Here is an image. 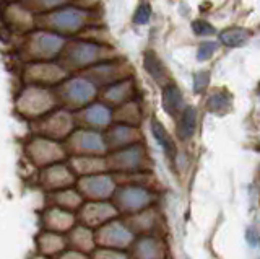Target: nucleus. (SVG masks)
Returning <instances> with one entry per match:
<instances>
[{"instance_id":"72a5a7b5","label":"nucleus","mask_w":260,"mask_h":259,"mask_svg":"<svg viewBox=\"0 0 260 259\" xmlns=\"http://www.w3.org/2000/svg\"><path fill=\"white\" fill-rule=\"evenodd\" d=\"M89 257L91 259H130V256L125 251L112 249V248H100V246L93 251Z\"/></svg>"},{"instance_id":"9d476101","label":"nucleus","mask_w":260,"mask_h":259,"mask_svg":"<svg viewBox=\"0 0 260 259\" xmlns=\"http://www.w3.org/2000/svg\"><path fill=\"white\" fill-rule=\"evenodd\" d=\"M96 246L100 248H112L124 251L132 246L135 241V233L130 230V226L125 223V220L120 218H112L108 223L101 225L100 228L94 230Z\"/></svg>"},{"instance_id":"0eeeda50","label":"nucleus","mask_w":260,"mask_h":259,"mask_svg":"<svg viewBox=\"0 0 260 259\" xmlns=\"http://www.w3.org/2000/svg\"><path fill=\"white\" fill-rule=\"evenodd\" d=\"M24 153L28 160L38 168H46L49 165L60 163L69 157L67 149L62 142L47 139L43 135H35L24 145Z\"/></svg>"},{"instance_id":"58836bf2","label":"nucleus","mask_w":260,"mask_h":259,"mask_svg":"<svg viewBox=\"0 0 260 259\" xmlns=\"http://www.w3.org/2000/svg\"><path fill=\"white\" fill-rule=\"evenodd\" d=\"M192 30L195 35L199 36H208V35H213L215 33V28L210 25V23L203 21V20H197L192 23Z\"/></svg>"},{"instance_id":"c9c22d12","label":"nucleus","mask_w":260,"mask_h":259,"mask_svg":"<svg viewBox=\"0 0 260 259\" xmlns=\"http://www.w3.org/2000/svg\"><path fill=\"white\" fill-rule=\"evenodd\" d=\"M218 49V43L215 41H205L199 46V51H197V59L200 62H205L208 61L211 55H213Z\"/></svg>"},{"instance_id":"f3484780","label":"nucleus","mask_w":260,"mask_h":259,"mask_svg":"<svg viewBox=\"0 0 260 259\" xmlns=\"http://www.w3.org/2000/svg\"><path fill=\"white\" fill-rule=\"evenodd\" d=\"M41 223H43V230L67 235L78 223V218L75 212H69L57 206H47L41 215Z\"/></svg>"},{"instance_id":"1a4fd4ad","label":"nucleus","mask_w":260,"mask_h":259,"mask_svg":"<svg viewBox=\"0 0 260 259\" xmlns=\"http://www.w3.org/2000/svg\"><path fill=\"white\" fill-rule=\"evenodd\" d=\"M112 204L116 206L119 214H137L148 209L153 202V194L150 189L140 184H117V189L112 196Z\"/></svg>"},{"instance_id":"20e7f679","label":"nucleus","mask_w":260,"mask_h":259,"mask_svg":"<svg viewBox=\"0 0 260 259\" xmlns=\"http://www.w3.org/2000/svg\"><path fill=\"white\" fill-rule=\"evenodd\" d=\"M65 46H67L65 36L49 30H36L28 36L24 52L32 62L54 61L62 55Z\"/></svg>"},{"instance_id":"9b49d317","label":"nucleus","mask_w":260,"mask_h":259,"mask_svg":"<svg viewBox=\"0 0 260 259\" xmlns=\"http://www.w3.org/2000/svg\"><path fill=\"white\" fill-rule=\"evenodd\" d=\"M117 178L109 171L80 176L75 188L80 191L85 200H111L117 189Z\"/></svg>"},{"instance_id":"a211bd4d","label":"nucleus","mask_w":260,"mask_h":259,"mask_svg":"<svg viewBox=\"0 0 260 259\" xmlns=\"http://www.w3.org/2000/svg\"><path fill=\"white\" fill-rule=\"evenodd\" d=\"M85 77L91 80L96 87H100V85L108 87V85L119 82L122 78H127L124 72H122L119 61H111V59H106L93 67H89L88 74Z\"/></svg>"},{"instance_id":"c756f323","label":"nucleus","mask_w":260,"mask_h":259,"mask_svg":"<svg viewBox=\"0 0 260 259\" xmlns=\"http://www.w3.org/2000/svg\"><path fill=\"white\" fill-rule=\"evenodd\" d=\"M195 127H197V111H195V108L189 106L182 111L181 123L177 126L179 137H181L182 140L190 139L195 132Z\"/></svg>"},{"instance_id":"dca6fc26","label":"nucleus","mask_w":260,"mask_h":259,"mask_svg":"<svg viewBox=\"0 0 260 259\" xmlns=\"http://www.w3.org/2000/svg\"><path fill=\"white\" fill-rule=\"evenodd\" d=\"M77 124L94 131H106L114 123V111L106 103H91L88 106L78 109L75 114Z\"/></svg>"},{"instance_id":"412c9836","label":"nucleus","mask_w":260,"mask_h":259,"mask_svg":"<svg viewBox=\"0 0 260 259\" xmlns=\"http://www.w3.org/2000/svg\"><path fill=\"white\" fill-rule=\"evenodd\" d=\"M69 248L67 237L60 233L43 230L36 238V249L44 257H57Z\"/></svg>"},{"instance_id":"7c9ffc66","label":"nucleus","mask_w":260,"mask_h":259,"mask_svg":"<svg viewBox=\"0 0 260 259\" xmlns=\"http://www.w3.org/2000/svg\"><path fill=\"white\" fill-rule=\"evenodd\" d=\"M247 39H249V31L244 28H230L219 35V41L230 47H239L242 44H246Z\"/></svg>"},{"instance_id":"b1692460","label":"nucleus","mask_w":260,"mask_h":259,"mask_svg":"<svg viewBox=\"0 0 260 259\" xmlns=\"http://www.w3.org/2000/svg\"><path fill=\"white\" fill-rule=\"evenodd\" d=\"M49 199L52 202L51 206H57L60 209L69 210V212H75V214L80 210V207L85 204L83 196H81L75 186H73V188L55 191V192H49Z\"/></svg>"},{"instance_id":"5701e85b","label":"nucleus","mask_w":260,"mask_h":259,"mask_svg":"<svg viewBox=\"0 0 260 259\" xmlns=\"http://www.w3.org/2000/svg\"><path fill=\"white\" fill-rule=\"evenodd\" d=\"M134 82L130 78H122L119 82L108 85L103 92V100L108 106H120L127 101H132Z\"/></svg>"},{"instance_id":"4468645a","label":"nucleus","mask_w":260,"mask_h":259,"mask_svg":"<svg viewBox=\"0 0 260 259\" xmlns=\"http://www.w3.org/2000/svg\"><path fill=\"white\" fill-rule=\"evenodd\" d=\"M119 215L120 214L112 204V200H85V204L78 210L77 218L81 225L96 230Z\"/></svg>"},{"instance_id":"4be33fe9","label":"nucleus","mask_w":260,"mask_h":259,"mask_svg":"<svg viewBox=\"0 0 260 259\" xmlns=\"http://www.w3.org/2000/svg\"><path fill=\"white\" fill-rule=\"evenodd\" d=\"M65 237H67L69 248L81 251V253H85V254H91L98 248L96 238H94V230L88 228V226L81 225V223H77L67 235H65Z\"/></svg>"},{"instance_id":"6ab92c4d","label":"nucleus","mask_w":260,"mask_h":259,"mask_svg":"<svg viewBox=\"0 0 260 259\" xmlns=\"http://www.w3.org/2000/svg\"><path fill=\"white\" fill-rule=\"evenodd\" d=\"M104 137L106 142H108V149L109 152L112 150H119L128 147V145L138 143L140 140V132L135 126H128V124H119V123H112L109 129H106Z\"/></svg>"},{"instance_id":"2f4dec72","label":"nucleus","mask_w":260,"mask_h":259,"mask_svg":"<svg viewBox=\"0 0 260 259\" xmlns=\"http://www.w3.org/2000/svg\"><path fill=\"white\" fill-rule=\"evenodd\" d=\"M67 4L69 0H23V5L29 12H41V13L54 12Z\"/></svg>"},{"instance_id":"39448f33","label":"nucleus","mask_w":260,"mask_h":259,"mask_svg":"<svg viewBox=\"0 0 260 259\" xmlns=\"http://www.w3.org/2000/svg\"><path fill=\"white\" fill-rule=\"evenodd\" d=\"M44 26L49 31L59 33L62 36L75 35L83 30L89 21V12L81 7L63 5L54 12L44 15Z\"/></svg>"},{"instance_id":"c85d7f7f","label":"nucleus","mask_w":260,"mask_h":259,"mask_svg":"<svg viewBox=\"0 0 260 259\" xmlns=\"http://www.w3.org/2000/svg\"><path fill=\"white\" fill-rule=\"evenodd\" d=\"M182 95L176 85H168L162 92V106L171 116H176L179 111H182Z\"/></svg>"},{"instance_id":"a878e982","label":"nucleus","mask_w":260,"mask_h":259,"mask_svg":"<svg viewBox=\"0 0 260 259\" xmlns=\"http://www.w3.org/2000/svg\"><path fill=\"white\" fill-rule=\"evenodd\" d=\"M130 259H162V245L151 237H143L132 243Z\"/></svg>"},{"instance_id":"f257e3e1","label":"nucleus","mask_w":260,"mask_h":259,"mask_svg":"<svg viewBox=\"0 0 260 259\" xmlns=\"http://www.w3.org/2000/svg\"><path fill=\"white\" fill-rule=\"evenodd\" d=\"M59 106L57 93L49 87L26 85L15 101V109L20 116L29 121H38Z\"/></svg>"},{"instance_id":"4c0bfd02","label":"nucleus","mask_w":260,"mask_h":259,"mask_svg":"<svg viewBox=\"0 0 260 259\" xmlns=\"http://www.w3.org/2000/svg\"><path fill=\"white\" fill-rule=\"evenodd\" d=\"M150 17H151V7L148 4H142L135 12L134 21L137 25H146V23L150 21Z\"/></svg>"},{"instance_id":"f03ea898","label":"nucleus","mask_w":260,"mask_h":259,"mask_svg":"<svg viewBox=\"0 0 260 259\" xmlns=\"http://www.w3.org/2000/svg\"><path fill=\"white\" fill-rule=\"evenodd\" d=\"M108 47L96 41H73L65 46L62 52V66L67 70L89 69L109 59Z\"/></svg>"},{"instance_id":"e433bc0d","label":"nucleus","mask_w":260,"mask_h":259,"mask_svg":"<svg viewBox=\"0 0 260 259\" xmlns=\"http://www.w3.org/2000/svg\"><path fill=\"white\" fill-rule=\"evenodd\" d=\"M208 82H210L208 72H197V74L193 75V92L195 93L205 92V88L208 87Z\"/></svg>"},{"instance_id":"473e14b6","label":"nucleus","mask_w":260,"mask_h":259,"mask_svg":"<svg viewBox=\"0 0 260 259\" xmlns=\"http://www.w3.org/2000/svg\"><path fill=\"white\" fill-rule=\"evenodd\" d=\"M145 69L146 72L154 78V80H161L165 77V69H162V64L159 59L154 55V52H146L145 54Z\"/></svg>"},{"instance_id":"f704fd0d","label":"nucleus","mask_w":260,"mask_h":259,"mask_svg":"<svg viewBox=\"0 0 260 259\" xmlns=\"http://www.w3.org/2000/svg\"><path fill=\"white\" fill-rule=\"evenodd\" d=\"M231 98L226 93H216L208 100V109L211 111H223L224 108H230Z\"/></svg>"},{"instance_id":"aec40b11","label":"nucleus","mask_w":260,"mask_h":259,"mask_svg":"<svg viewBox=\"0 0 260 259\" xmlns=\"http://www.w3.org/2000/svg\"><path fill=\"white\" fill-rule=\"evenodd\" d=\"M69 165L73 169V173L80 176H89L98 173L109 171L108 160L106 157H96V155H73L69 160ZM111 173V171H109Z\"/></svg>"},{"instance_id":"ea45409f","label":"nucleus","mask_w":260,"mask_h":259,"mask_svg":"<svg viewBox=\"0 0 260 259\" xmlns=\"http://www.w3.org/2000/svg\"><path fill=\"white\" fill-rule=\"evenodd\" d=\"M54 259H91L89 257V254H85L81 253V251H77V249H72V248H67L63 251V253H60L57 257Z\"/></svg>"},{"instance_id":"423d86ee","label":"nucleus","mask_w":260,"mask_h":259,"mask_svg":"<svg viewBox=\"0 0 260 259\" xmlns=\"http://www.w3.org/2000/svg\"><path fill=\"white\" fill-rule=\"evenodd\" d=\"M75 129H77L75 114H73V111L67 108H55L44 118L38 119L35 124L36 135H43L57 142L67 140Z\"/></svg>"},{"instance_id":"6e6552de","label":"nucleus","mask_w":260,"mask_h":259,"mask_svg":"<svg viewBox=\"0 0 260 259\" xmlns=\"http://www.w3.org/2000/svg\"><path fill=\"white\" fill-rule=\"evenodd\" d=\"M65 149L67 153L73 155H96V157H106L109 153L108 142L101 131L94 129H75L67 140H65Z\"/></svg>"},{"instance_id":"f8f14e48","label":"nucleus","mask_w":260,"mask_h":259,"mask_svg":"<svg viewBox=\"0 0 260 259\" xmlns=\"http://www.w3.org/2000/svg\"><path fill=\"white\" fill-rule=\"evenodd\" d=\"M108 160V168L114 175L119 173H138L146 166V152L140 143L128 145V147L112 150L106 155Z\"/></svg>"},{"instance_id":"ddd939ff","label":"nucleus","mask_w":260,"mask_h":259,"mask_svg":"<svg viewBox=\"0 0 260 259\" xmlns=\"http://www.w3.org/2000/svg\"><path fill=\"white\" fill-rule=\"evenodd\" d=\"M65 78H69V70L63 66H57L52 61L31 62L24 70V80L28 85L54 87L60 85Z\"/></svg>"},{"instance_id":"cd10ccee","label":"nucleus","mask_w":260,"mask_h":259,"mask_svg":"<svg viewBox=\"0 0 260 259\" xmlns=\"http://www.w3.org/2000/svg\"><path fill=\"white\" fill-rule=\"evenodd\" d=\"M151 132H153V137L154 140L158 142L159 147L165 150V153L169 157V158H174L176 157V145L171 139V135L168 134V131L165 129L158 119H153L151 121Z\"/></svg>"},{"instance_id":"bb28decb","label":"nucleus","mask_w":260,"mask_h":259,"mask_svg":"<svg viewBox=\"0 0 260 259\" xmlns=\"http://www.w3.org/2000/svg\"><path fill=\"white\" fill-rule=\"evenodd\" d=\"M140 121V109L134 101H127L124 104L117 106V109L114 111V123L119 124H128V126H138Z\"/></svg>"},{"instance_id":"393cba45","label":"nucleus","mask_w":260,"mask_h":259,"mask_svg":"<svg viewBox=\"0 0 260 259\" xmlns=\"http://www.w3.org/2000/svg\"><path fill=\"white\" fill-rule=\"evenodd\" d=\"M5 18L8 21V25L16 28V31H23V33L31 31L36 25V20L32 18V12H29L24 5L10 4L7 7Z\"/></svg>"},{"instance_id":"2eb2a0df","label":"nucleus","mask_w":260,"mask_h":259,"mask_svg":"<svg viewBox=\"0 0 260 259\" xmlns=\"http://www.w3.org/2000/svg\"><path fill=\"white\" fill-rule=\"evenodd\" d=\"M77 175L73 173L69 163L60 161V163L49 165L41 169L39 176V184L46 192H55L60 189L73 188L77 183Z\"/></svg>"},{"instance_id":"7ed1b4c3","label":"nucleus","mask_w":260,"mask_h":259,"mask_svg":"<svg viewBox=\"0 0 260 259\" xmlns=\"http://www.w3.org/2000/svg\"><path fill=\"white\" fill-rule=\"evenodd\" d=\"M59 104L70 111H78L81 108L91 104L98 96V87L85 75L65 78L55 92Z\"/></svg>"}]
</instances>
